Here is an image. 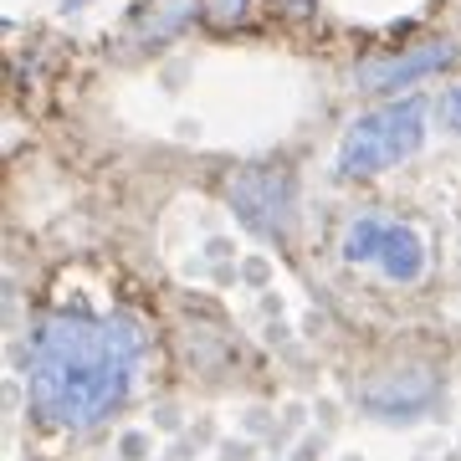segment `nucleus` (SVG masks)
Returning a JSON list of instances; mask_svg holds the SVG:
<instances>
[{
    "instance_id": "nucleus-1",
    "label": "nucleus",
    "mask_w": 461,
    "mask_h": 461,
    "mask_svg": "<svg viewBox=\"0 0 461 461\" xmlns=\"http://www.w3.org/2000/svg\"><path fill=\"white\" fill-rule=\"evenodd\" d=\"M139 369V333L129 318L67 308L32 339V405L62 430H87L123 405Z\"/></svg>"
},
{
    "instance_id": "nucleus-2",
    "label": "nucleus",
    "mask_w": 461,
    "mask_h": 461,
    "mask_svg": "<svg viewBox=\"0 0 461 461\" xmlns=\"http://www.w3.org/2000/svg\"><path fill=\"white\" fill-rule=\"evenodd\" d=\"M420 144H426V108L415 98L384 103L344 133V144L333 154V175L339 180H369V175H384L400 159H411Z\"/></svg>"
},
{
    "instance_id": "nucleus-3",
    "label": "nucleus",
    "mask_w": 461,
    "mask_h": 461,
    "mask_svg": "<svg viewBox=\"0 0 461 461\" xmlns=\"http://www.w3.org/2000/svg\"><path fill=\"white\" fill-rule=\"evenodd\" d=\"M344 257L354 267H369L390 282H420L426 272V247L405 221H384V215H364L344 236Z\"/></svg>"
},
{
    "instance_id": "nucleus-4",
    "label": "nucleus",
    "mask_w": 461,
    "mask_h": 461,
    "mask_svg": "<svg viewBox=\"0 0 461 461\" xmlns=\"http://www.w3.org/2000/svg\"><path fill=\"white\" fill-rule=\"evenodd\" d=\"M236 211L247 215L257 230H282L293 211V185L282 175H251L236 185Z\"/></svg>"
},
{
    "instance_id": "nucleus-5",
    "label": "nucleus",
    "mask_w": 461,
    "mask_h": 461,
    "mask_svg": "<svg viewBox=\"0 0 461 461\" xmlns=\"http://www.w3.org/2000/svg\"><path fill=\"white\" fill-rule=\"evenodd\" d=\"M451 62V47H420V51H411V57H395V62H384V67H364V77L359 83L364 87H405V83H415V77H430L436 67H446Z\"/></svg>"
},
{
    "instance_id": "nucleus-6",
    "label": "nucleus",
    "mask_w": 461,
    "mask_h": 461,
    "mask_svg": "<svg viewBox=\"0 0 461 461\" xmlns=\"http://www.w3.org/2000/svg\"><path fill=\"white\" fill-rule=\"evenodd\" d=\"M446 123H451V129H461V87L446 98Z\"/></svg>"
}]
</instances>
